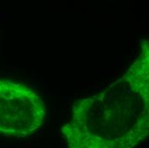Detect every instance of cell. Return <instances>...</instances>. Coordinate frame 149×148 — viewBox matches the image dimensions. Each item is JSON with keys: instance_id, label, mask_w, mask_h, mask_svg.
I'll list each match as a JSON object with an SVG mask.
<instances>
[{"instance_id": "2", "label": "cell", "mask_w": 149, "mask_h": 148, "mask_svg": "<svg viewBox=\"0 0 149 148\" xmlns=\"http://www.w3.org/2000/svg\"><path fill=\"white\" fill-rule=\"evenodd\" d=\"M45 106L29 88L10 81H0V134L26 137L43 123Z\"/></svg>"}, {"instance_id": "1", "label": "cell", "mask_w": 149, "mask_h": 148, "mask_svg": "<svg viewBox=\"0 0 149 148\" xmlns=\"http://www.w3.org/2000/svg\"><path fill=\"white\" fill-rule=\"evenodd\" d=\"M148 40L120 79L100 93L76 101L63 128L70 148H131L148 133Z\"/></svg>"}]
</instances>
